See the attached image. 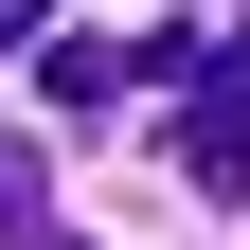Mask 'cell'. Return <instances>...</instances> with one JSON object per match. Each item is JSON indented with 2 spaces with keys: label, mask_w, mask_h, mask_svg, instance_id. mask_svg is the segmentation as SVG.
<instances>
[{
  "label": "cell",
  "mask_w": 250,
  "mask_h": 250,
  "mask_svg": "<svg viewBox=\"0 0 250 250\" xmlns=\"http://www.w3.org/2000/svg\"><path fill=\"white\" fill-rule=\"evenodd\" d=\"M179 179H197V197H250V36L214 54L197 89H179V143H161Z\"/></svg>",
  "instance_id": "obj_1"
},
{
  "label": "cell",
  "mask_w": 250,
  "mask_h": 250,
  "mask_svg": "<svg viewBox=\"0 0 250 250\" xmlns=\"http://www.w3.org/2000/svg\"><path fill=\"white\" fill-rule=\"evenodd\" d=\"M36 89H54V107L89 125V107H107V89H125V54H107V36H36Z\"/></svg>",
  "instance_id": "obj_2"
},
{
  "label": "cell",
  "mask_w": 250,
  "mask_h": 250,
  "mask_svg": "<svg viewBox=\"0 0 250 250\" xmlns=\"http://www.w3.org/2000/svg\"><path fill=\"white\" fill-rule=\"evenodd\" d=\"M54 232V161H36V143H0V250H36Z\"/></svg>",
  "instance_id": "obj_3"
},
{
  "label": "cell",
  "mask_w": 250,
  "mask_h": 250,
  "mask_svg": "<svg viewBox=\"0 0 250 250\" xmlns=\"http://www.w3.org/2000/svg\"><path fill=\"white\" fill-rule=\"evenodd\" d=\"M0 54H36V0H0Z\"/></svg>",
  "instance_id": "obj_4"
}]
</instances>
